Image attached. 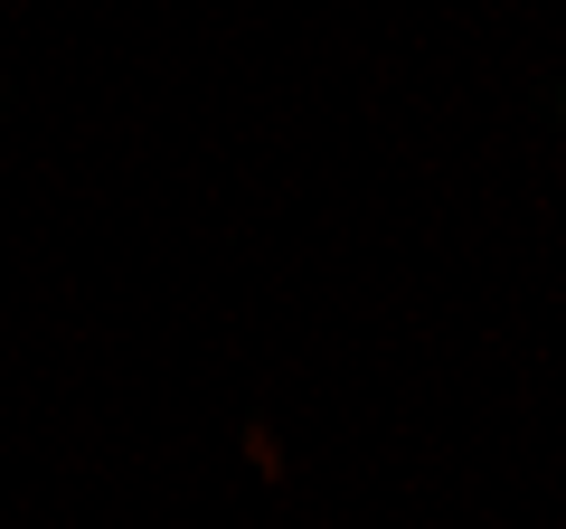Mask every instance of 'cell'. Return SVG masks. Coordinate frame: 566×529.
Here are the masks:
<instances>
[{
  "mask_svg": "<svg viewBox=\"0 0 566 529\" xmlns=\"http://www.w3.org/2000/svg\"><path fill=\"white\" fill-rule=\"evenodd\" d=\"M245 464H255V483H264V491L283 483V435L264 426V416H245Z\"/></svg>",
  "mask_w": 566,
  "mask_h": 529,
  "instance_id": "1",
  "label": "cell"
}]
</instances>
